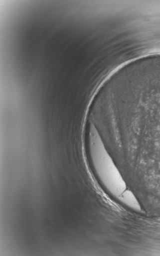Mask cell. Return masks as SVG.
<instances>
[{
	"label": "cell",
	"instance_id": "obj_1",
	"mask_svg": "<svg viewBox=\"0 0 160 256\" xmlns=\"http://www.w3.org/2000/svg\"><path fill=\"white\" fill-rule=\"evenodd\" d=\"M88 146L94 172L102 185L114 197L121 201L127 188L126 180L108 152L97 126L91 122Z\"/></svg>",
	"mask_w": 160,
	"mask_h": 256
}]
</instances>
